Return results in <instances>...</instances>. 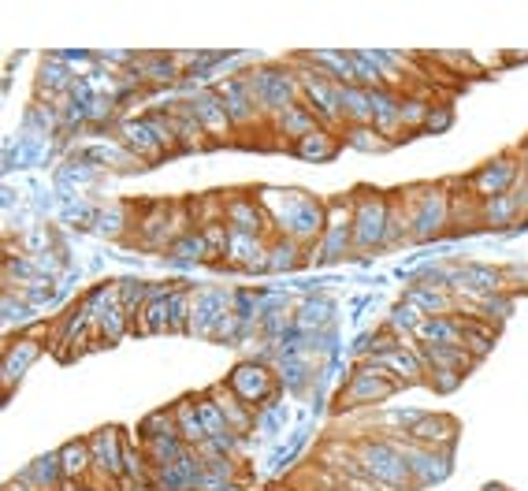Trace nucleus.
<instances>
[{
    "instance_id": "ddd939ff",
    "label": "nucleus",
    "mask_w": 528,
    "mask_h": 491,
    "mask_svg": "<svg viewBox=\"0 0 528 491\" xmlns=\"http://www.w3.org/2000/svg\"><path fill=\"white\" fill-rule=\"evenodd\" d=\"M224 220L231 231L238 235H257V239H272V220L264 213V205L253 194H235V198H224Z\"/></svg>"
},
{
    "instance_id": "6ab92c4d",
    "label": "nucleus",
    "mask_w": 528,
    "mask_h": 491,
    "mask_svg": "<svg viewBox=\"0 0 528 491\" xmlns=\"http://www.w3.org/2000/svg\"><path fill=\"white\" fill-rule=\"evenodd\" d=\"M432 97L424 90H406L398 93V134L406 138V134H424V123H428V112H432Z\"/></svg>"
},
{
    "instance_id": "b1692460",
    "label": "nucleus",
    "mask_w": 528,
    "mask_h": 491,
    "mask_svg": "<svg viewBox=\"0 0 528 491\" xmlns=\"http://www.w3.org/2000/svg\"><path fill=\"white\" fill-rule=\"evenodd\" d=\"M372 127L387 134L391 142H402L398 134V93L395 90H372Z\"/></svg>"
},
{
    "instance_id": "4c0bfd02",
    "label": "nucleus",
    "mask_w": 528,
    "mask_h": 491,
    "mask_svg": "<svg viewBox=\"0 0 528 491\" xmlns=\"http://www.w3.org/2000/svg\"><path fill=\"white\" fill-rule=\"evenodd\" d=\"M424 320L428 317H424L413 302H398L395 313H391V320H387V328H391L395 335H417V328H421Z\"/></svg>"
},
{
    "instance_id": "a19ab883",
    "label": "nucleus",
    "mask_w": 528,
    "mask_h": 491,
    "mask_svg": "<svg viewBox=\"0 0 528 491\" xmlns=\"http://www.w3.org/2000/svg\"><path fill=\"white\" fill-rule=\"evenodd\" d=\"M450 123H454V112H450V105L436 101V105H432V112H428L424 134H443V131H450Z\"/></svg>"
},
{
    "instance_id": "a211bd4d",
    "label": "nucleus",
    "mask_w": 528,
    "mask_h": 491,
    "mask_svg": "<svg viewBox=\"0 0 528 491\" xmlns=\"http://www.w3.org/2000/svg\"><path fill=\"white\" fill-rule=\"evenodd\" d=\"M291 153L298 160H309V164H331V160L343 153V134L331 131V127H317L305 138H298L291 146Z\"/></svg>"
},
{
    "instance_id": "2f4dec72",
    "label": "nucleus",
    "mask_w": 528,
    "mask_h": 491,
    "mask_svg": "<svg viewBox=\"0 0 528 491\" xmlns=\"http://www.w3.org/2000/svg\"><path fill=\"white\" fill-rule=\"evenodd\" d=\"M168 257L172 261H183V265H190V261H209V246H205V239H201V231L198 227H190L186 235H179V239L168 246Z\"/></svg>"
},
{
    "instance_id": "f3484780",
    "label": "nucleus",
    "mask_w": 528,
    "mask_h": 491,
    "mask_svg": "<svg viewBox=\"0 0 528 491\" xmlns=\"http://www.w3.org/2000/svg\"><path fill=\"white\" fill-rule=\"evenodd\" d=\"M209 399L216 402V410L224 413L227 428H231L235 436H250L253 428H257V410H250V406L238 399V395L227 384L209 387Z\"/></svg>"
},
{
    "instance_id": "0eeeda50",
    "label": "nucleus",
    "mask_w": 528,
    "mask_h": 491,
    "mask_svg": "<svg viewBox=\"0 0 528 491\" xmlns=\"http://www.w3.org/2000/svg\"><path fill=\"white\" fill-rule=\"evenodd\" d=\"M231 391H235L238 399L246 402L250 410H261V406H276L279 399V380H276V372L268 369L261 358H246V361H238L235 369L227 372V380H224Z\"/></svg>"
},
{
    "instance_id": "c03bdc74",
    "label": "nucleus",
    "mask_w": 528,
    "mask_h": 491,
    "mask_svg": "<svg viewBox=\"0 0 528 491\" xmlns=\"http://www.w3.org/2000/svg\"><path fill=\"white\" fill-rule=\"evenodd\" d=\"M517 160H521V168H525V172H528V142H525V146H521V149H517Z\"/></svg>"
},
{
    "instance_id": "393cba45",
    "label": "nucleus",
    "mask_w": 528,
    "mask_h": 491,
    "mask_svg": "<svg viewBox=\"0 0 528 491\" xmlns=\"http://www.w3.org/2000/svg\"><path fill=\"white\" fill-rule=\"evenodd\" d=\"M56 454H60V465H64V477L67 480H90L93 477L90 439H67V443Z\"/></svg>"
},
{
    "instance_id": "e433bc0d",
    "label": "nucleus",
    "mask_w": 528,
    "mask_h": 491,
    "mask_svg": "<svg viewBox=\"0 0 528 491\" xmlns=\"http://www.w3.org/2000/svg\"><path fill=\"white\" fill-rule=\"evenodd\" d=\"M328 320H331V306L328 302H320V298H313V302H305V306L294 313V328H298V332H317Z\"/></svg>"
},
{
    "instance_id": "f8f14e48",
    "label": "nucleus",
    "mask_w": 528,
    "mask_h": 491,
    "mask_svg": "<svg viewBox=\"0 0 528 491\" xmlns=\"http://www.w3.org/2000/svg\"><path fill=\"white\" fill-rule=\"evenodd\" d=\"M517 175H521L517 153H502V157L480 164V168L469 175V186H473V194L480 201H491V198H499V194H510L517 183Z\"/></svg>"
},
{
    "instance_id": "7c9ffc66",
    "label": "nucleus",
    "mask_w": 528,
    "mask_h": 491,
    "mask_svg": "<svg viewBox=\"0 0 528 491\" xmlns=\"http://www.w3.org/2000/svg\"><path fill=\"white\" fill-rule=\"evenodd\" d=\"M361 123H372V90L343 86V127H361Z\"/></svg>"
},
{
    "instance_id": "473e14b6",
    "label": "nucleus",
    "mask_w": 528,
    "mask_h": 491,
    "mask_svg": "<svg viewBox=\"0 0 528 491\" xmlns=\"http://www.w3.org/2000/svg\"><path fill=\"white\" fill-rule=\"evenodd\" d=\"M201 239H205V246H209V261H205V265H224L227 246H231V227H227V220L205 224L201 227Z\"/></svg>"
},
{
    "instance_id": "20e7f679",
    "label": "nucleus",
    "mask_w": 528,
    "mask_h": 491,
    "mask_svg": "<svg viewBox=\"0 0 528 491\" xmlns=\"http://www.w3.org/2000/svg\"><path fill=\"white\" fill-rule=\"evenodd\" d=\"M398 391H402V384H395L383 369H376L372 361H357L354 372H350V380H346V387L339 391V399H335V410L339 413L372 410V406L391 402Z\"/></svg>"
},
{
    "instance_id": "f704fd0d",
    "label": "nucleus",
    "mask_w": 528,
    "mask_h": 491,
    "mask_svg": "<svg viewBox=\"0 0 528 491\" xmlns=\"http://www.w3.org/2000/svg\"><path fill=\"white\" fill-rule=\"evenodd\" d=\"M194 402H198V417H201V428H205V439H227V436H235V432L227 428L224 413L216 410V402L209 399V391H205L201 399H194Z\"/></svg>"
},
{
    "instance_id": "72a5a7b5",
    "label": "nucleus",
    "mask_w": 528,
    "mask_h": 491,
    "mask_svg": "<svg viewBox=\"0 0 528 491\" xmlns=\"http://www.w3.org/2000/svg\"><path fill=\"white\" fill-rule=\"evenodd\" d=\"M30 477L38 480L41 491H60V484H64V465H60V454H45V458H38V462L27 469Z\"/></svg>"
},
{
    "instance_id": "39448f33",
    "label": "nucleus",
    "mask_w": 528,
    "mask_h": 491,
    "mask_svg": "<svg viewBox=\"0 0 528 491\" xmlns=\"http://www.w3.org/2000/svg\"><path fill=\"white\" fill-rule=\"evenodd\" d=\"M294 75H298V86H302V105L317 116L320 127H331V131L343 127V86L331 82L328 75H320L305 56Z\"/></svg>"
},
{
    "instance_id": "79ce46f5",
    "label": "nucleus",
    "mask_w": 528,
    "mask_h": 491,
    "mask_svg": "<svg viewBox=\"0 0 528 491\" xmlns=\"http://www.w3.org/2000/svg\"><path fill=\"white\" fill-rule=\"evenodd\" d=\"M60 491H108L105 484H97V480H64V484H60Z\"/></svg>"
},
{
    "instance_id": "a878e982",
    "label": "nucleus",
    "mask_w": 528,
    "mask_h": 491,
    "mask_svg": "<svg viewBox=\"0 0 528 491\" xmlns=\"http://www.w3.org/2000/svg\"><path fill=\"white\" fill-rule=\"evenodd\" d=\"M175 120V138H179V153H201V149H212V138L201 131V123L183 108H168Z\"/></svg>"
},
{
    "instance_id": "ea45409f",
    "label": "nucleus",
    "mask_w": 528,
    "mask_h": 491,
    "mask_svg": "<svg viewBox=\"0 0 528 491\" xmlns=\"http://www.w3.org/2000/svg\"><path fill=\"white\" fill-rule=\"evenodd\" d=\"M462 380H465V372H458V369H428V376H424V384L432 387V391H439V395L458 391Z\"/></svg>"
},
{
    "instance_id": "c85d7f7f",
    "label": "nucleus",
    "mask_w": 528,
    "mask_h": 491,
    "mask_svg": "<svg viewBox=\"0 0 528 491\" xmlns=\"http://www.w3.org/2000/svg\"><path fill=\"white\" fill-rule=\"evenodd\" d=\"M343 146L357 149V153H387V149L395 146L387 134H380L372 123H361V127H343Z\"/></svg>"
},
{
    "instance_id": "4be33fe9",
    "label": "nucleus",
    "mask_w": 528,
    "mask_h": 491,
    "mask_svg": "<svg viewBox=\"0 0 528 491\" xmlns=\"http://www.w3.org/2000/svg\"><path fill=\"white\" fill-rule=\"evenodd\" d=\"M38 354H41V343L38 339H30V335H19V339L8 343V350H4V387H8V391H12L15 380L38 361Z\"/></svg>"
},
{
    "instance_id": "aec40b11",
    "label": "nucleus",
    "mask_w": 528,
    "mask_h": 491,
    "mask_svg": "<svg viewBox=\"0 0 528 491\" xmlns=\"http://www.w3.org/2000/svg\"><path fill=\"white\" fill-rule=\"evenodd\" d=\"M462 332H465L462 313H447V317L424 320L413 339L424 346H462Z\"/></svg>"
},
{
    "instance_id": "58836bf2",
    "label": "nucleus",
    "mask_w": 528,
    "mask_h": 491,
    "mask_svg": "<svg viewBox=\"0 0 528 491\" xmlns=\"http://www.w3.org/2000/svg\"><path fill=\"white\" fill-rule=\"evenodd\" d=\"M75 86V79L67 75L60 64H45L41 67V79H38V93L41 97H49V90H53V97H60L64 90H71Z\"/></svg>"
},
{
    "instance_id": "37998d69",
    "label": "nucleus",
    "mask_w": 528,
    "mask_h": 491,
    "mask_svg": "<svg viewBox=\"0 0 528 491\" xmlns=\"http://www.w3.org/2000/svg\"><path fill=\"white\" fill-rule=\"evenodd\" d=\"M8 491H41V488H38V480L30 477V473H23V477L8 480Z\"/></svg>"
},
{
    "instance_id": "f03ea898",
    "label": "nucleus",
    "mask_w": 528,
    "mask_h": 491,
    "mask_svg": "<svg viewBox=\"0 0 528 491\" xmlns=\"http://www.w3.org/2000/svg\"><path fill=\"white\" fill-rule=\"evenodd\" d=\"M246 86L253 93V105L261 108V116L268 123L283 116L287 108L302 105V86H298V75L294 71H283V67H257L246 75Z\"/></svg>"
},
{
    "instance_id": "4468645a",
    "label": "nucleus",
    "mask_w": 528,
    "mask_h": 491,
    "mask_svg": "<svg viewBox=\"0 0 528 491\" xmlns=\"http://www.w3.org/2000/svg\"><path fill=\"white\" fill-rule=\"evenodd\" d=\"M447 198H450V235H465L480 227V213H484V201L473 194L469 179H450L447 183Z\"/></svg>"
},
{
    "instance_id": "cd10ccee",
    "label": "nucleus",
    "mask_w": 528,
    "mask_h": 491,
    "mask_svg": "<svg viewBox=\"0 0 528 491\" xmlns=\"http://www.w3.org/2000/svg\"><path fill=\"white\" fill-rule=\"evenodd\" d=\"M421 358L428 369H458V372H469L476 365L473 354L465 346H424L421 343Z\"/></svg>"
},
{
    "instance_id": "c9c22d12",
    "label": "nucleus",
    "mask_w": 528,
    "mask_h": 491,
    "mask_svg": "<svg viewBox=\"0 0 528 491\" xmlns=\"http://www.w3.org/2000/svg\"><path fill=\"white\" fill-rule=\"evenodd\" d=\"M138 436H142V443H146V439H157V436H179V428H175V410L146 413L142 425H138Z\"/></svg>"
},
{
    "instance_id": "f257e3e1",
    "label": "nucleus",
    "mask_w": 528,
    "mask_h": 491,
    "mask_svg": "<svg viewBox=\"0 0 528 491\" xmlns=\"http://www.w3.org/2000/svg\"><path fill=\"white\" fill-rule=\"evenodd\" d=\"M398 209L410 224V242H432L450 235V198L447 183H424L398 194Z\"/></svg>"
},
{
    "instance_id": "423d86ee",
    "label": "nucleus",
    "mask_w": 528,
    "mask_h": 491,
    "mask_svg": "<svg viewBox=\"0 0 528 491\" xmlns=\"http://www.w3.org/2000/svg\"><path fill=\"white\" fill-rule=\"evenodd\" d=\"M391 242V201L376 190L354 194V250L372 253Z\"/></svg>"
},
{
    "instance_id": "412c9836",
    "label": "nucleus",
    "mask_w": 528,
    "mask_h": 491,
    "mask_svg": "<svg viewBox=\"0 0 528 491\" xmlns=\"http://www.w3.org/2000/svg\"><path fill=\"white\" fill-rule=\"evenodd\" d=\"M227 309H231V298H224V294H216V291H205L201 298L190 302V332L212 335Z\"/></svg>"
},
{
    "instance_id": "9d476101",
    "label": "nucleus",
    "mask_w": 528,
    "mask_h": 491,
    "mask_svg": "<svg viewBox=\"0 0 528 491\" xmlns=\"http://www.w3.org/2000/svg\"><path fill=\"white\" fill-rule=\"evenodd\" d=\"M186 112L201 123V131L212 138V146H231V142L238 138L235 123H231V116H227L224 101L216 97V90L190 93V97H186Z\"/></svg>"
},
{
    "instance_id": "2eb2a0df",
    "label": "nucleus",
    "mask_w": 528,
    "mask_h": 491,
    "mask_svg": "<svg viewBox=\"0 0 528 491\" xmlns=\"http://www.w3.org/2000/svg\"><path fill=\"white\" fill-rule=\"evenodd\" d=\"M406 439L421 443V447H432V451H454V443H458V421L447 417V413H421L410 425Z\"/></svg>"
},
{
    "instance_id": "6e6552de",
    "label": "nucleus",
    "mask_w": 528,
    "mask_h": 491,
    "mask_svg": "<svg viewBox=\"0 0 528 491\" xmlns=\"http://www.w3.org/2000/svg\"><path fill=\"white\" fill-rule=\"evenodd\" d=\"M90 451H93V480L97 484H127V469H123V458H127V439L119 428H97L90 436Z\"/></svg>"
},
{
    "instance_id": "c756f323",
    "label": "nucleus",
    "mask_w": 528,
    "mask_h": 491,
    "mask_svg": "<svg viewBox=\"0 0 528 491\" xmlns=\"http://www.w3.org/2000/svg\"><path fill=\"white\" fill-rule=\"evenodd\" d=\"M172 410H175L179 439H183L186 447H201V443H205V428H201V417H198V402L183 399V402H175Z\"/></svg>"
},
{
    "instance_id": "5701e85b",
    "label": "nucleus",
    "mask_w": 528,
    "mask_h": 491,
    "mask_svg": "<svg viewBox=\"0 0 528 491\" xmlns=\"http://www.w3.org/2000/svg\"><path fill=\"white\" fill-rule=\"evenodd\" d=\"M317 127H320L317 116H313V112H309L305 105L287 108L283 116H276V120H272V131H276L279 142H287V149H291L298 138H305L309 131H317Z\"/></svg>"
},
{
    "instance_id": "7ed1b4c3",
    "label": "nucleus",
    "mask_w": 528,
    "mask_h": 491,
    "mask_svg": "<svg viewBox=\"0 0 528 491\" xmlns=\"http://www.w3.org/2000/svg\"><path fill=\"white\" fill-rule=\"evenodd\" d=\"M357 462L365 469V477L372 484H380L383 491H413V477L402 454L395 451V443L387 436H365L357 443Z\"/></svg>"
},
{
    "instance_id": "1a4fd4ad",
    "label": "nucleus",
    "mask_w": 528,
    "mask_h": 491,
    "mask_svg": "<svg viewBox=\"0 0 528 491\" xmlns=\"http://www.w3.org/2000/svg\"><path fill=\"white\" fill-rule=\"evenodd\" d=\"M395 443V451L402 454V462L410 469L413 488H432L439 480H447L450 473V451H432V447H421L406 436H387Z\"/></svg>"
},
{
    "instance_id": "dca6fc26",
    "label": "nucleus",
    "mask_w": 528,
    "mask_h": 491,
    "mask_svg": "<svg viewBox=\"0 0 528 491\" xmlns=\"http://www.w3.org/2000/svg\"><path fill=\"white\" fill-rule=\"evenodd\" d=\"M119 146L127 149L131 157L142 160V164H157V160L168 157L164 146H160V138L153 134V127L146 123V116L142 120H127L119 127Z\"/></svg>"
},
{
    "instance_id": "a18cd8bd",
    "label": "nucleus",
    "mask_w": 528,
    "mask_h": 491,
    "mask_svg": "<svg viewBox=\"0 0 528 491\" xmlns=\"http://www.w3.org/2000/svg\"><path fill=\"white\" fill-rule=\"evenodd\" d=\"M484 491H506V488H502V484H488Z\"/></svg>"
},
{
    "instance_id": "9b49d317",
    "label": "nucleus",
    "mask_w": 528,
    "mask_h": 491,
    "mask_svg": "<svg viewBox=\"0 0 528 491\" xmlns=\"http://www.w3.org/2000/svg\"><path fill=\"white\" fill-rule=\"evenodd\" d=\"M216 90V97L224 101L227 108V116H231V123H235V131H257V127H264V116H261V108L253 105V93L250 86H246V75H231V79L224 82H216L212 86Z\"/></svg>"
},
{
    "instance_id": "bb28decb",
    "label": "nucleus",
    "mask_w": 528,
    "mask_h": 491,
    "mask_svg": "<svg viewBox=\"0 0 528 491\" xmlns=\"http://www.w3.org/2000/svg\"><path fill=\"white\" fill-rule=\"evenodd\" d=\"M305 246L302 242L287 239V235H272L268 242V272H294L305 265Z\"/></svg>"
}]
</instances>
